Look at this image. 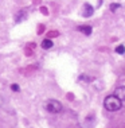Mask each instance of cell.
Here are the masks:
<instances>
[{
  "label": "cell",
  "instance_id": "1",
  "mask_svg": "<svg viewBox=\"0 0 125 128\" xmlns=\"http://www.w3.org/2000/svg\"><path fill=\"white\" fill-rule=\"evenodd\" d=\"M104 106L109 112H117V110H120L123 108V101L116 94H109L104 100Z\"/></svg>",
  "mask_w": 125,
  "mask_h": 128
},
{
  "label": "cell",
  "instance_id": "2",
  "mask_svg": "<svg viewBox=\"0 0 125 128\" xmlns=\"http://www.w3.org/2000/svg\"><path fill=\"white\" fill-rule=\"evenodd\" d=\"M44 108H46L47 112L50 113H54V115H57V113H61L62 109H63V105L58 101V100H47L46 104H44Z\"/></svg>",
  "mask_w": 125,
  "mask_h": 128
},
{
  "label": "cell",
  "instance_id": "3",
  "mask_svg": "<svg viewBox=\"0 0 125 128\" xmlns=\"http://www.w3.org/2000/svg\"><path fill=\"white\" fill-rule=\"evenodd\" d=\"M93 14H94L93 6L89 4V3H85V4H83V8H82V16L83 18H90Z\"/></svg>",
  "mask_w": 125,
  "mask_h": 128
},
{
  "label": "cell",
  "instance_id": "4",
  "mask_svg": "<svg viewBox=\"0 0 125 128\" xmlns=\"http://www.w3.org/2000/svg\"><path fill=\"white\" fill-rule=\"evenodd\" d=\"M114 94H116L121 101H125V86H119V88L114 90Z\"/></svg>",
  "mask_w": 125,
  "mask_h": 128
},
{
  "label": "cell",
  "instance_id": "5",
  "mask_svg": "<svg viewBox=\"0 0 125 128\" xmlns=\"http://www.w3.org/2000/svg\"><path fill=\"white\" fill-rule=\"evenodd\" d=\"M78 31L82 34H85V35H90L92 34V27L90 26H78Z\"/></svg>",
  "mask_w": 125,
  "mask_h": 128
},
{
  "label": "cell",
  "instance_id": "6",
  "mask_svg": "<svg viewBox=\"0 0 125 128\" xmlns=\"http://www.w3.org/2000/svg\"><path fill=\"white\" fill-rule=\"evenodd\" d=\"M40 46H42V49L48 50V49H51V47L54 46V43H53V40H51V39H43V42L40 43Z\"/></svg>",
  "mask_w": 125,
  "mask_h": 128
},
{
  "label": "cell",
  "instance_id": "7",
  "mask_svg": "<svg viewBox=\"0 0 125 128\" xmlns=\"http://www.w3.org/2000/svg\"><path fill=\"white\" fill-rule=\"evenodd\" d=\"M26 16H27V12H26V10H22V11H20V14H18V15H16V22H22L23 19H26Z\"/></svg>",
  "mask_w": 125,
  "mask_h": 128
},
{
  "label": "cell",
  "instance_id": "8",
  "mask_svg": "<svg viewBox=\"0 0 125 128\" xmlns=\"http://www.w3.org/2000/svg\"><path fill=\"white\" fill-rule=\"evenodd\" d=\"M78 81H83V82H90V81H92V78H90L89 77V76H86V74H81V76H79V77H78Z\"/></svg>",
  "mask_w": 125,
  "mask_h": 128
},
{
  "label": "cell",
  "instance_id": "9",
  "mask_svg": "<svg viewBox=\"0 0 125 128\" xmlns=\"http://www.w3.org/2000/svg\"><path fill=\"white\" fill-rule=\"evenodd\" d=\"M114 51H116L117 54H125V46L124 44H119V46L114 49Z\"/></svg>",
  "mask_w": 125,
  "mask_h": 128
},
{
  "label": "cell",
  "instance_id": "10",
  "mask_svg": "<svg viewBox=\"0 0 125 128\" xmlns=\"http://www.w3.org/2000/svg\"><path fill=\"white\" fill-rule=\"evenodd\" d=\"M109 8H110L112 12H116L119 8H121V4H119V3H112V4L109 6Z\"/></svg>",
  "mask_w": 125,
  "mask_h": 128
},
{
  "label": "cell",
  "instance_id": "11",
  "mask_svg": "<svg viewBox=\"0 0 125 128\" xmlns=\"http://www.w3.org/2000/svg\"><path fill=\"white\" fill-rule=\"evenodd\" d=\"M11 89H12L13 92H19V90H20V88H19L18 84H12V85H11Z\"/></svg>",
  "mask_w": 125,
  "mask_h": 128
}]
</instances>
